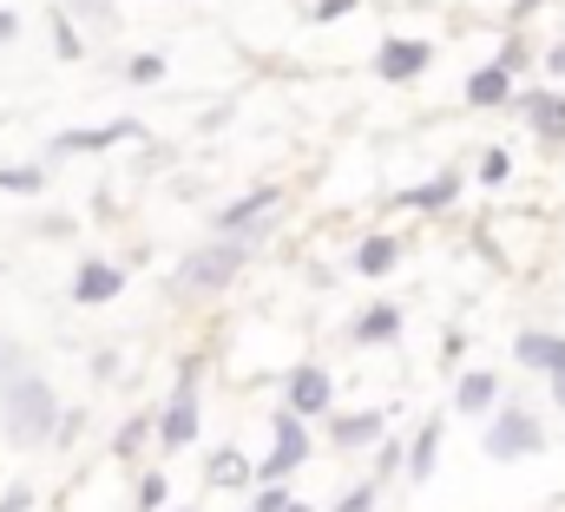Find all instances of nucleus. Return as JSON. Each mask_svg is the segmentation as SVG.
<instances>
[{"instance_id": "24", "label": "nucleus", "mask_w": 565, "mask_h": 512, "mask_svg": "<svg viewBox=\"0 0 565 512\" xmlns=\"http://www.w3.org/2000/svg\"><path fill=\"white\" fill-rule=\"evenodd\" d=\"M158 500H164V480L151 473V480H145V487H139V506H158Z\"/></svg>"}, {"instance_id": "5", "label": "nucleus", "mask_w": 565, "mask_h": 512, "mask_svg": "<svg viewBox=\"0 0 565 512\" xmlns=\"http://www.w3.org/2000/svg\"><path fill=\"white\" fill-rule=\"evenodd\" d=\"M520 362L546 369L553 387H559V407H565V335H520Z\"/></svg>"}, {"instance_id": "9", "label": "nucleus", "mask_w": 565, "mask_h": 512, "mask_svg": "<svg viewBox=\"0 0 565 512\" xmlns=\"http://www.w3.org/2000/svg\"><path fill=\"white\" fill-rule=\"evenodd\" d=\"M289 407H296V414H322V407H329V375H322V369H302V375L289 382Z\"/></svg>"}, {"instance_id": "22", "label": "nucleus", "mask_w": 565, "mask_h": 512, "mask_svg": "<svg viewBox=\"0 0 565 512\" xmlns=\"http://www.w3.org/2000/svg\"><path fill=\"white\" fill-rule=\"evenodd\" d=\"M480 178L500 184V178H507V151H487V158H480Z\"/></svg>"}, {"instance_id": "4", "label": "nucleus", "mask_w": 565, "mask_h": 512, "mask_svg": "<svg viewBox=\"0 0 565 512\" xmlns=\"http://www.w3.org/2000/svg\"><path fill=\"white\" fill-rule=\"evenodd\" d=\"M191 375L198 369H184V382H178V394H171V414H164V447H191V434H198V394H191Z\"/></svg>"}, {"instance_id": "26", "label": "nucleus", "mask_w": 565, "mask_h": 512, "mask_svg": "<svg viewBox=\"0 0 565 512\" xmlns=\"http://www.w3.org/2000/svg\"><path fill=\"white\" fill-rule=\"evenodd\" d=\"M369 500H375V493L362 487V493H349V500H342V506H335V512H369Z\"/></svg>"}, {"instance_id": "12", "label": "nucleus", "mask_w": 565, "mask_h": 512, "mask_svg": "<svg viewBox=\"0 0 565 512\" xmlns=\"http://www.w3.org/2000/svg\"><path fill=\"white\" fill-rule=\"evenodd\" d=\"M132 119H119V126H106V131H66L60 138V151H93V145H113V138H132Z\"/></svg>"}, {"instance_id": "25", "label": "nucleus", "mask_w": 565, "mask_h": 512, "mask_svg": "<svg viewBox=\"0 0 565 512\" xmlns=\"http://www.w3.org/2000/svg\"><path fill=\"white\" fill-rule=\"evenodd\" d=\"M289 506V493H277V487H270V493H257V512H282Z\"/></svg>"}, {"instance_id": "10", "label": "nucleus", "mask_w": 565, "mask_h": 512, "mask_svg": "<svg viewBox=\"0 0 565 512\" xmlns=\"http://www.w3.org/2000/svg\"><path fill=\"white\" fill-rule=\"evenodd\" d=\"M73 296H79V302H106V296H119V269H113V263H86L79 282H73Z\"/></svg>"}, {"instance_id": "1", "label": "nucleus", "mask_w": 565, "mask_h": 512, "mask_svg": "<svg viewBox=\"0 0 565 512\" xmlns=\"http://www.w3.org/2000/svg\"><path fill=\"white\" fill-rule=\"evenodd\" d=\"M0 414H7V434H13V440H40V434H46V420H53V394L20 375V382L0 394Z\"/></svg>"}, {"instance_id": "20", "label": "nucleus", "mask_w": 565, "mask_h": 512, "mask_svg": "<svg viewBox=\"0 0 565 512\" xmlns=\"http://www.w3.org/2000/svg\"><path fill=\"white\" fill-rule=\"evenodd\" d=\"M46 178L40 171H0V191H40Z\"/></svg>"}, {"instance_id": "23", "label": "nucleus", "mask_w": 565, "mask_h": 512, "mask_svg": "<svg viewBox=\"0 0 565 512\" xmlns=\"http://www.w3.org/2000/svg\"><path fill=\"white\" fill-rule=\"evenodd\" d=\"M132 79L151 86V79H164V60H132Z\"/></svg>"}, {"instance_id": "16", "label": "nucleus", "mask_w": 565, "mask_h": 512, "mask_svg": "<svg viewBox=\"0 0 565 512\" xmlns=\"http://www.w3.org/2000/svg\"><path fill=\"white\" fill-rule=\"evenodd\" d=\"M395 329H402V316H395V309H369V316L355 322V342H388Z\"/></svg>"}, {"instance_id": "13", "label": "nucleus", "mask_w": 565, "mask_h": 512, "mask_svg": "<svg viewBox=\"0 0 565 512\" xmlns=\"http://www.w3.org/2000/svg\"><path fill=\"white\" fill-rule=\"evenodd\" d=\"M264 211H277V191H257V198H244V204H231V211H224V231H244V224H257Z\"/></svg>"}, {"instance_id": "11", "label": "nucleus", "mask_w": 565, "mask_h": 512, "mask_svg": "<svg viewBox=\"0 0 565 512\" xmlns=\"http://www.w3.org/2000/svg\"><path fill=\"white\" fill-rule=\"evenodd\" d=\"M507 93H513V86H507V66H480V73L467 79V99H473V106H500Z\"/></svg>"}, {"instance_id": "7", "label": "nucleus", "mask_w": 565, "mask_h": 512, "mask_svg": "<svg viewBox=\"0 0 565 512\" xmlns=\"http://www.w3.org/2000/svg\"><path fill=\"white\" fill-rule=\"evenodd\" d=\"M302 454H309V440H302V420H296V407H289V414L277 420V454L264 460V480H277V473H289V467H296Z\"/></svg>"}, {"instance_id": "15", "label": "nucleus", "mask_w": 565, "mask_h": 512, "mask_svg": "<svg viewBox=\"0 0 565 512\" xmlns=\"http://www.w3.org/2000/svg\"><path fill=\"white\" fill-rule=\"evenodd\" d=\"M493 394H500V382H493V375H467L454 401H460V414H480V407H493Z\"/></svg>"}, {"instance_id": "6", "label": "nucleus", "mask_w": 565, "mask_h": 512, "mask_svg": "<svg viewBox=\"0 0 565 512\" xmlns=\"http://www.w3.org/2000/svg\"><path fill=\"white\" fill-rule=\"evenodd\" d=\"M427 60H434V53H427L422 40H388V46L375 53V73H382V79H415Z\"/></svg>"}, {"instance_id": "8", "label": "nucleus", "mask_w": 565, "mask_h": 512, "mask_svg": "<svg viewBox=\"0 0 565 512\" xmlns=\"http://www.w3.org/2000/svg\"><path fill=\"white\" fill-rule=\"evenodd\" d=\"M526 119L540 138H565V99L559 93H526Z\"/></svg>"}, {"instance_id": "17", "label": "nucleus", "mask_w": 565, "mask_h": 512, "mask_svg": "<svg viewBox=\"0 0 565 512\" xmlns=\"http://www.w3.org/2000/svg\"><path fill=\"white\" fill-rule=\"evenodd\" d=\"M434 447H440V420H427L422 440H415V460H408V473H415V480H427V467H434Z\"/></svg>"}, {"instance_id": "29", "label": "nucleus", "mask_w": 565, "mask_h": 512, "mask_svg": "<svg viewBox=\"0 0 565 512\" xmlns=\"http://www.w3.org/2000/svg\"><path fill=\"white\" fill-rule=\"evenodd\" d=\"M0 512H26V493H7V506Z\"/></svg>"}, {"instance_id": "18", "label": "nucleus", "mask_w": 565, "mask_h": 512, "mask_svg": "<svg viewBox=\"0 0 565 512\" xmlns=\"http://www.w3.org/2000/svg\"><path fill=\"white\" fill-rule=\"evenodd\" d=\"M355 263H362L369 276H382V269L395 263V244H388V237H375V244H362V256H355Z\"/></svg>"}, {"instance_id": "3", "label": "nucleus", "mask_w": 565, "mask_h": 512, "mask_svg": "<svg viewBox=\"0 0 565 512\" xmlns=\"http://www.w3.org/2000/svg\"><path fill=\"white\" fill-rule=\"evenodd\" d=\"M546 447V434H540V420L526 414V407H507L493 427H487V454L493 460H526V454H540Z\"/></svg>"}, {"instance_id": "28", "label": "nucleus", "mask_w": 565, "mask_h": 512, "mask_svg": "<svg viewBox=\"0 0 565 512\" xmlns=\"http://www.w3.org/2000/svg\"><path fill=\"white\" fill-rule=\"evenodd\" d=\"M13 33H20V20H13V13L0 7V40H13Z\"/></svg>"}, {"instance_id": "30", "label": "nucleus", "mask_w": 565, "mask_h": 512, "mask_svg": "<svg viewBox=\"0 0 565 512\" xmlns=\"http://www.w3.org/2000/svg\"><path fill=\"white\" fill-rule=\"evenodd\" d=\"M79 7H93V13H106V0H79Z\"/></svg>"}, {"instance_id": "27", "label": "nucleus", "mask_w": 565, "mask_h": 512, "mask_svg": "<svg viewBox=\"0 0 565 512\" xmlns=\"http://www.w3.org/2000/svg\"><path fill=\"white\" fill-rule=\"evenodd\" d=\"M349 7H355V0H322V7H316V13H322V20H342V13H349Z\"/></svg>"}, {"instance_id": "2", "label": "nucleus", "mask_w": 565, "mask_h": 512, "mask_svg": "<svg viewBox=\"0 0 565 512\" xmlns=\"http://www.w3.org/2000/svg\"><path fill=\"white\" fill-rule=\"evenodd\" d=\"M237 269H244V244H211V250L184 256V269H178V289L204 296V289H224Z\"/></svg>"}, {"instance_id": "21", "label": "nucleus", "mask_w": 565, "mask_h": 512, "mask_svg": "<svg viewBox=\"0 0 565 512\" xmlns=\"http://www.w3.org/2000/svg\"><path fill=\"white\" fill-rule=\"evenodd\" d=\"M211 480H224V487H231V480H244V460H237V454H217V467H211Z\"/></svg>"}, {"instance_id": "19", "label": "nucleus", "mask_w": 565, "mask_h": 512, "mask_svg": "<svg viewBox=\"0 0 565 512\" xmlns=\"http://www.w3.org/2000/svg\"><path fill=\"white\" fill-rule=\"evenodd\" d=\"M454 184H460V178H434V184H422V191H408V204H447Z\"/></svg>"}, {"instance_id": "14", "label": "nucleus", "mask_w": 565, "mask_h": 512, "mask_svg": "<svg viewBox=\"0 0 565 512\" xmlns=\"http://www.w3.org/2000/svg\"><path fill=\"white\" fill-rule=\"evenodd\" d=\"M382 434V414H349V420H335V447H362V440H375Z\"/></svg>"}]
</instances>
